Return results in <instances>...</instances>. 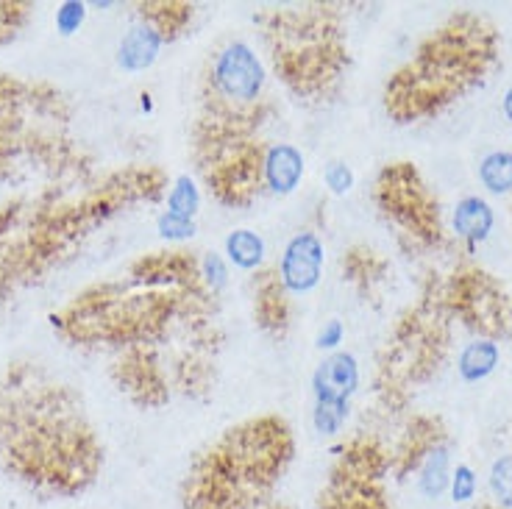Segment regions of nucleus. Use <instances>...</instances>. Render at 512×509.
I'll use <instances>...</instances> for the list:
<instances>
[{
	"instance_id": "f257e3e1",
	"label": "nucleus",
	"mask_w": 512,
	"mask_h": 509,
	"mask_svg": "<svg viewBox=\"0 0 512 509\" xmlns=\"http://www.w3.org/2000/svg\"><path fill=\"white\" fill-rule=\"evenodd\" d=\"M496 56L493 31L476 17H454L423 45L396 78L387 84L384 103L398 123L437 112L476 84Z\"/></svg>"
},
{
	"instance_id": "f03ea898",
	"label": "nucleus",
	"mask_w": 512,
	"mask_h": 509,
	"mask_svg": "<svg viewBox=\"0 0 512 509\" xmlns=\"http://www.w3.org/2000/svg\"><path fill=\"white\" fill-rule=\"evenodd\" d=\"M323 12H279L270 17L273 62L295 92H323L343 70V45Z\"/></svg>"
},
{
	"instance_id": "7ed1b4c3",
	"label": "nucleus",
	"mask_w": 512,
	"mask_h": 509,
	"mask_svg": "<svg viewBox=\"0 0 512 509\" xmlns=\"http://www.w3.org/2000/svg\"><path fill=\"white\" fill-rule=\"evenodd\" d=\"M376 198L387 215L396 220L401 229L410 237L421 242L440 240V212L432 192L418 176V170L407 162L384 167L379 184H376Z\"/></svg>"
},
{
	"instance_id": "20e7f679",
	"label": "nucleus",
	"mask_w": 512,
	"mask_h": 509,
	"mask_svg": "<svg viewBox=\"0 0 512 509\" xmlns=\"http://www.w3.org/2000/svg\"><path fill=\"white\" fill-rule=\"evenodd\" d=\"M448 306L471 329L487 337H501L512 326V304L501 287L482 270H462L446 293Z\"/></svg>"
},
{
	"instance_id": "39448f33",
	"label": "nucleus",
	"mask_w": 512,
	"mask_h": 509,
	"mask_svg": "<svg viewBox=\"0 0 512 509\" xmlns=\"http://www.w3.org/2000/svg\"><path fill=\"white\" fill-rule=\"evenodd\" d=\"M265 87V67L245 42H231L212 62V101L209 106L229 112H254Z\"/></svg>"
},
{
	"instance_id": "423d86ee",
	"label": "nucleus",
	"mask_w": 512,
	"mask_h": 509,
	"mask_svg": "<svg viewBox=\"0 0 512 509\" xmlns=\"http://www.w3.org/2000/svg\"><path fill=\"white\" fill-rule=\"evenodd\" d=\"M323 270V242L312 231H301L287 242L279 265V279H282L287 293H309L320 281Z\"/></svg>"
},
{
	"instance_id": "0eeeda50",
	"label": "nucleus",
	"mask_w": 512,
	"mask_h": 509,
	"mask_svg": "<svg viewBox=\"0 0 512 509\" xmlns=\"http://www.w3.org/2000/svg\"><path fill=\"white\" fill-rule=\"evenodd\" d=\"M359 384V365L351 354H332L323 359L312 376V390H315V401H337V404H348V398L357 393Z\"/></svg>"
},
{
	"instance_id": "6e6552de",
	"label": "nucleus",
	"mask_w": 512,
	"mask_h": 509,
	"mask_svg": "<svg viewBox=\"0 0 512 509\" xmlns=\"http://www.w3.org/2000/svg\"><path fill=\"white\" fill-rule=\"evenodd\" d=\"M262 179L270 190L279 195H290V192L301 184L304 179V156L295 151L293 145H273L265 151V162H262Z\"/></svg>"
},
{
	"instance_id": "1a4fd4ad",
	"label": "nucleus",
	"mask_w": 512,
	"mask_h": 509,
	"mask_svg": "<svg viewBox=\"0 0 512 509\" xmlns=\"http://www.w3.org/2000/svg\"><path fill=\"white\" fill-rule=\"evenodd\" d=\"M256 315H259L262 329L273 331V334H282L287 329L290 306H287V290H284L276 270L262 273L256 281Z\"/></svg>"
},
{
	"instance_id": "9d476101",
	"label": "nucleus",
	"mask_w": 512,
	"mask_h": 509,
	"mask_svg": "<svg viewBox=\"0 0 512 509\" xmlns=\"http://www.w3.org/2000/svg\"><path fill=\"white\" fill-rule=\"evenodd\" d=\"M165 39L156 34L154 28L148 23H140L128 31L123 42H120V51H117V64L128 70V73H140V70H148L151 64L156 62L159 56V48H162Z\"/></svg>"
},
{
	"instance_id": "9b49d317",
	"label": "nucleus",
	"mask_w": 512,
	"mask_h": 509,
	"mask_svg": "<svg viewBox=\"0 0 512 509\" xmlns=\"http://www.w3.org/2000/svg\"><path fill=\"white\" fill-rule=\"evenodd\" d=\"M493 229V209L482 198H462L454 209V231L468 242H482Z\"/></svg>"
},
{
	"instance_id": "f8f14e48",
	"label": "nucleus",
	"mask_w": 512,
	"mask_h": 509,
	"mask_svg": "<svg viewBox=\"0 0 512 509\" xmlns=\"http://www.w3.org/2000/svg\"><path fill=\"white\" fill-rule=\"evenodd\" d=\"M142 23L154 28L159 37L173 39L179 37L181 28L187 26V20L192 17V6L190 3H142L140 6Z\"/></svg>"
},
{
	"instance_id": "ddd939ff",
	"label": "nucleus",
	"mask_w": 512,
	"mask_h": 509,
	"mask_svg": "<svg viewBox=\"0 0 512 509\" xmlns=\"http://www.w3.org/2000/svg\"><path fill=\"white\" fill-rule=\"evenodd\" d=\"M421 468V476H418V484H421V493L426 498H440L446 493L448 482H451V457H448V448L443 443H437L423 462L418 465Z\"/></svg>"
},
{
	"instance_id": "4468645a",
	"label": "nucleus",
	"mask_w": 512,
	"mask_h": 509,
	"mask_svg": "<svg viewBox=\"0 0 512 509\" xmlns=\"http://www.w3.org/2000/svg\"><path fill=\"white\" fill-rule=\"evenodd\" d=\"M499 365V348L490 340H476L471 343L460 357V373L465 382H479L493 373V368Z\"/></svg>"
},
{
	"instance_id": "2eb2a0df",
	"label": "nucleus",
	"mask_w": 512,
	"mask_h": 509,
	"mask_svg": "<svg viewBox=\"0 0 512 509\" xmlns=\"http://www.w3.org/2000/svg\"><path fill=\"white\" fill-rule=\"evenodd\" d=\"M226 256L237 268L254 270L265 259V242H262L259 234L248 229L231 231L229 237H226Z\"/></svg>"
},
{
	"instance_id": "dca6fc26",
	"label": "nucleus",
	"mask_w": 512,
	"mask_h": 509,
	"mask_svg": "<svg viewBox=\"0 0 512 509\" xmlns=\"http://www.w3.org/2000/svg\"><path fill=\"white\" fill-rule=\"evenodd\" d=\"M479 176L490 192H510L512 190V153H490L482 167Z\"/></svg>"
},
{
	"instance_id": "f3484780",
	"label": "nucleus",
	"mask_w": 512,
	"mask_h": 509,
	"mask_svg": "<svg viewBox=\"0 0 512 509\" xmlns=\"http://www.w3.org/2000/svg\"><path fill=\"white\" fill-rule=\"evenodd\" d=\"M198 206H201V192L195 187V181L190 176L176 179V184L170 187V195H167V212L192 220L195 212H198Z\"/></svg>"
},
{
	"instance_id": "a211bd4d",
	"label": "nucleus",
	"mask_w": 512,
	"mask_h": 509,
	"mask_svg": "<svg viewBox=\"0 0 512 509\" xmlns=\"http://www.w3.org/2000/svg\"><path fill=\"white\" fill-rule=\"evenodd\" d=\"M490 493L496 498V507H512V454L493 462V468H490Z\"/></svg>"
},
{
	"instance_id": "6ab92c4d",
	"label": "nucleus",
	"mask_w": 512,
	"mask_h": 509,
	"mask_svg": "<svg viewBox=\"0 0 512 509\" xmlns=\"http://www.w3.org/2000/svg\"><path fill=\"white\" fill-rule=\"evenodd\" d=\"M346 418H348V404H337V401H315V412H312L315 432L337 434L340 429H343Z\"/></svg>"
},
{
	"instance_id": "aec40b11",
	"label": "nucleus",
	"mask_w": 512,
	"mask_h": 509,
	"mask_svg": "<svg viewBox=\"0 0 512 509\" xmlns=\"http://www.w3.org/2000/svg\"><path fill=\"white\" fill-rule=\"evenodd\" d=\"M84 17H87V3L84 0H64L56 9V31L62 37H70L84 26Z\"/></svg>"
},
{
	"instance_id": "412c9836",
	"label": "nucleus",
	"mask_w": 512,
	"mask_h": 509,
	"mask_svg": "<svg viewBox=\"0 0 512 509\" xmlns=\"http://www.w3.org/2000/svg\"><path fill=\"white\" fill-rule=\"evenodd\" d=\"M31 9V3H9L0 0V45L9 42L17 34V28L26 23V14Z\"/></svg>"
},
{
	"instance_id": "4be33fe9",
	"label": "nucleus",
	"mask_w": 512,
	"mask_h": 509,
	"mask_svg": "<svg viewBox=\"0 0 512 509\" xmlns=\"http://www.w3.org/2000/svg\"><path fill=\"white\" fill-rule=\"evenodd\" d=\"M198 273H201V284L206 287V293H218L220 287L229 279V270H226V262L220 259L218 254H206L201 262H198Z\"/></svg>"
},
{
	"instance_id": "5701e85b",
	"label": "nucleus",
	"mask_w": 512,
	"mask_h": 509,
	"mask_svg": "<svg viewBox=\"0 0 512 509\" xmlns=\"http://www.w3.org/2000/svg\"><path fill=\"white\" fill-rule=\"evenodd\" d=\"M451 498L457 504H468L476 496V473L468 465H457V471H451Z\"/></svg>"
},
{
	"instance_id": "b1692460",
	"label": "nucleus",
	"mask_w": 512,
	"mask_h": 509,
	"mask_svg": "<svg viewBox=\"0 0 512 509\" xmlns=\"http://www.w3.org/2000/svg\"><path fill=\"white\" fill-rule=\"evenodd\" d=\"M159 234L165 237V240L181 242V240H190L192 234H195V223H192L190 217H179V215H165L159 217Z\"/></svg>"
},
{
	"instance_id": "393cba45",
	"label": "nucleus",
	"mask_w": 512,
	"mask_h": 509,
	"mask_svg": "<svg viewBox=\"0 0 512 509\" xmlns=\"http://www.w3.org/2000/svg\"><path fill=\"white\" fill-rule=\"evenodd\" d=\"M323 179H326V187H329L334 195H346V192L354 187V170L348 165H343V162H332V165L326 167Z\"/></svg>"
},
{
	"instance_id": "a878e982",
	"label": "nucleus",
	"mask_w": 512,
	"mask_h": 509,
	"mask_svg": "<svg viewBox=\"0 0 512 509\" xmlns=\"http://www.w3.org/2000/svg\"><path fill=\"white\" fill-rule=\"evenodd\" d=\"M343 323L340 320H329L326 326H323V331L318 334V348L320 351H334L337 345L343 343Z\"/></svg>"
},
{
	"instance_id": "bb28decb",
	"label": "nucleus",
	"mask_w": 512,
	"mask_h": 509,
	"mask_svg": "<svg viewBox=\"0 0 512 509\" xmlns=\"http://www.w3.org/2000/svg\"><path fill=\"white\" fill-rule=\"evenodd\" d=\"M504 112H507V117L512 120V90L507 92V98H504Z\"/></svg>"
},
{
	"instance_id": "cd10ccee",
	"label": "nucleus",
	"mask_w": 512,
	"mask_h": 509,
	"mask_svg": "<svg viewBox=\"0 0 512 509\" xmlns=\"http://www.w3.org/2000/svg\"><path fill=\"white\" fill-rule=\"evenodd\" d=\"M482 509H501V507H482Z\"/></svg>"
}]
</instances>
